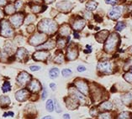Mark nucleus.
Masks as SVG:
<instances>
[{
	"label": "nucleus",
	"instance_id": "f257e3e1",
	"mask_svg": "<svg viewBox=\"0 0 132 119\" xmlns=\"http://www.w3.org/2000/svg\"><path fill=\"white\" fill-rule=\"evenodd\" d=\"M38 29L46 34H52L57 30V24L52 19H45L39 23Z\"/></svg>",
	"mask_w": 132,
	"mask_h": 119
},
{
	"label": "nucleus",
	"instance_id": "f03ea898",
	"mask_svg": "<svg viewBox=\"0 0 132 119\" xmlns=\"http://www.w3.org/2000/svg\"><path fill=\"white\" fill-rule=\"evenodd\" d=\"M119 40H120V38H119L117 34L114 33L111 35H109L105 43V46H104L105 50L107 51L108 53H112L113 51L116 49Z\"/></svg>",
	"mask_w": 132,
	"mask_h": 119
},
{
	"label": "nucleus",
	"instance_id": "7ed1b4c3",
	"mask_svg": "<svg viewBox=\"0 0 132 119\" xmlns=\"http://www.w3.org/2000/svg\"><path fill=\"white\" fill-rule=\"evenodd\" d=\"M14 33V30L7 20H2L0 22V35L1 36L12 37Z\"/></svg>",
	"mask_w": 132,
	"mask_h": 119
},
{
	"label": "nucleus",
	"instance_id": "20e7f679",
	"mask_svg": "<svg viewBox=\"0 0 132 119\" xmlns=\"http://www.w3.org/2000/svg\"><path fill=\"white\" fill-rule=\"evenodd\" d=\"M46 40V34L44 33H36L30 39V44L31 45L37 46L44 43Z\"/></svg>",
	"mask_w": 132,
	"mask_h": 119
},
{
	"label": "nucleus",
	"instance_id": "39448f33",
	"mask_svg": "<svg viewBox=\"0 0 132 119\" xmlns=\"http://www.w3.org/2000/svg\"><path fill=\"white\" fill-rule=\"evenodd\" d=\"M24 14L20 13V14H13L10 17V19H9V21H10V23L13 26L15 29H17L22 24V23H23V21H24Z\"/></svg>",
	"mask_w": 132,
	"mask_h": 119
},
{
	"label": "nucleus",
	"instance_id": "423d86ee",
	"mask_svg": "<svg viewBox=\"0 0 132 119\" xmlns=\"http://www.w3.org/2000/svg\"><path fill=\"white\" fill-rule=\"evenodd\" d=\"M98 70L102 73L109 74L113 71V65L110 61L99 62L98 65Z\"/></svg>",
	"mask_w": 132,
	"mask_h": 119
},
{
	"label": "nucleus",
	"instance_id": "0eeeda50",
	"mask_svg": "<svg viewBox=\"0 0 132 119\" xmlns=\"http://www.w3.org/2000/svg\"><path fill=\"white\" fill-rule=\"evenodd\" d=\"M75 86L77 89L79 91H81L82 94L84 95L88 94V86L85 81H83V80H76Z\"/></svg>",
	"mask_w": 132,
	"mask_h": 119
},
{
	"label": "nucleus",
	"instance_id": "6e6552de",
	"mask_svg": "<svg viewBox=\"0 0 132 119\" xmlns=\"http://www.w3.org/2000/svg\"><path fill=\"white\" fill-rule=\"evenodd\" d=\"M31 78V76L30 74H28L27 72L25 71H23L21 72L20 75H19L18 78H17V81L20 85H22L24 86L25 85L26 83H28L29 81H30V80Z\"/></svg>",
	"mask_w": 132,
	"mask_h": 119
},
{
	"label": "nucleus",
	"instance_id": "1a4fd4ad",
	"mask_svg": "<svg viewBox=\"0 0 132 119\" xmlns=\"http://www.w3.org/2000/svg\"><path fill=\"white\" fill-rule=\"evenodd\" d=\"M70 93L72 95V97L77 99V100L79 101L80 102H85V101H86L85 96H83L82 93L81 91H79L77 88H70Z\"/></svg>",
	"mask_w": 132,
	"mask_h": 119
},
{
	"label": "nucleus",
	"instance_id": "9d476101",
	"mask_svg": "<svg viewBox=\"0 0 132 119\" xmlns=\"http://www.w3.org/2000/svg\"><path fill=\"white\" fill-rule=\"evenodd\" d=\"M122 14V8L121 7H114L113 8L109 13V17L111 19H118L120 17V15Z\"/></svg>",
	"mask_w": 132,
	"mask_h": 119
},
{
	"label": "nucleus",
	"instance_id": "9b49d317",
	"mask_svg": "<svg viewBox=\"0 0 132 119\" xmlns=\"http://www.w3.org/2000/svg\"><path fill=\"white\" fill-rule=\"evenodd\" d=\"M50 56L49 52H47V51H45V50H40V51H37V52H35L34 54V59L35 60H40V61H45L48 56Z\"/></svg>",
	"mask_w": 132,
	"mask_h": 119
},
{
	"label": "nucleus",
	"instance_id": "f8f14e48",
	"mask_svg": "<svg viewBox=\"0 0 132 119\" xmlns=\"http://www.w3.org/2000/svg\"><path fill=\"white\" fill-rule=\"evenodd\" d=\"M78 56V50L76 47H69L67 52V57L68 60H75Z\"/></svg>",
	"mask_w": 132,
	"mask_h": 119
},
{
	"label": "nucleus",
	"instance_id": "ddd939ff",
	"mask_svg": "<svg viewBox=\"0 0 132 119\" xmlns=\"http://www.w3.org/2000/svg\"><path fill=\"white\" fill-rule=\"evenodd\" d=\"M56 7L62 12H69L72 8V4L67 2V1H62L56 4Z\"/></svg>",
	"mask_w": 132,
	"mask_h": 119
},
{
	"label": "nucleus",
	"instance_id": "4468645a",
	"mask_svg": "<svg viewBox=\"0 0 132 119\" xmlns=\"http://www.w3.org/2000/svg\"><path fill=\"white\" fill-rule=\"evenodd\" d=\"M29 95H30V93H29V91H27V90L22 89V90H20L19 91L16 92L15 96H16V99H17L18 101L23 102V101H25L29 97Z\"/></svg>",
	"mask_w": 132,
	"mask_h": 119
},
{
	"label": "nucleus",
	"instance_id": "2eb2a0df",
	"mask_svg": "<svg viewBox=\"0 0 132 119\" xmlns=\"http://www.w3.org/2000/svg\"><path fill=\"white\" fill-rule=\"evenodd\" d=\"M28 88L32 92H38L41 89V85L37 80H33V81L30 82Z\"/></svg>",
	"mask_w": 132,
	"mask_h": 119
},
{
	"label": "nucleus",
	"instance_id": "dca6fc26",
	"mask_svg": "<svg viewBox=\"0 0 132 119\" xmlns=\"http://www.w3.org/2000/svg\"><path fill=\"white\" fill-rule=\"evenodd\" d=\"M85 25H86L85 20H83L82 19H78L73 22L72 27L75 30H82L84 28Z\"/></svg>",
	"mask_w": 132,
	"mask_h": 119
},
{
	"label": "nucleus",
	"instance_id": "f3484780",
	"mask_svg": "<svg viewBox=\"0 0 132 119\" xmlns=\"http://www.w3.org/2000/svg\"><path fill=\"white\" fill-rule=\"evenodd\" d=\"M78 100L75 99L74 97H67L66 99V103H67V107L68 109L70 110H74V109H76L78 107V103H77V102Z\"/></svg>",
	"mask_w": 132,
	"mask_h": 119
},
{
	"label": "nucleus",
	"instance_id": "a211bd4d",
	"mask_svg": "<svg viewBox=\"0 0 132 119\" xmlns=\"http://www.w3.org/2000/svg\"><path fill=\"white\" fill-rule=\"evenodd\" d=\"M56 46V42L52 40H50L45 42L43 44H41L38 47V50H51Z\"/></svg>",
	"mask_w": 132,
	"mask_h": 119
},
{
	"label": "nucleus",
	"instance_id": "6ab92c4d",
	"mask_svg": "<svg viewBox=\"0 0 132 119\" xmlns=\"http://www.w3.org/2000/svg\"><path fill=\"white\" fill-rule=\"evenodd\" d=\"M16 57H17V59L20 60H26L27 57H28L27 50H25L24 48H20L17 51V54H16Z\"/></svg>",
	"mask_w": 132,
	"mask_h": 119
},
{
	"label": "nucleus",
	"instance_id": "aec40b11",
	"mask_svg": "<svg viewBox=\"0 0 132 119\" xmlns=\"http://www.w3.org/2000/svg\"><path fill=\"white\" fill-rule=\"evenodd\" d=\"M108 34H109V31H107V30L100 31L98 34H97V35H96V40L100 43L104 42V41L106 40V39H107L109 36Z\"/></svg>",
	"mask_w": 132,
	"mask_h": 119
},
{
	"label": "nucleus",
	"instance_id": "412c9836",
	"mask_svg": "<svg viewBox=\"0 0 132 119\" xmlns=\"http://www.w3.org/2000/svg\"><path fill=\"white\" fill-rule=\"evenodd\" d=\"M59 33L62 36H68L71 33V28L68 24H63L62 27L60 28Z\"/></svg>",
	"mask_w": 132,
	"mask_h": 119
},
{
	"label": "nucleus",
	"instance_id": "4be33fe9",
	"mask_svg": "<svg viewBox=\"0 0 132 119\" xmlns=\"http://www.w3.org/2000/svg\"><path fill=\"white\" fill-rule=\"evenodd\" d=\"M98 108H100V110H107V111H109V110H112L113 108V104L111 103L110 102H104L101 103L99 105Z\"/></svg>",
	"mask_w": 132,
	"mask_h": 119
},
{
	"label": "nucleus",
	"instance_id": "5701e85b",
	"mask_svg": "<svg viewBox=\"0 0 132 119\" xmlns=\"http://www.w3.org/2000/svg\"><path fill=\"white\" fill-rule=\"evenodd\" d=\"M4 10H5L6 14L13 15V14H14V13L16 11V8H15V6L14 4H9L5 7Z\"/></svg>",
	"mask_w": 132,
	"mask_h": 119
},
{
	"label": "nucleus",
	"instance_id": "b1692460",
	"mask_svg": "<svg viewBox=\"0 0 132 119\" xmlns=\"http://www.w3.org/2000/svg\"><path fill=\"white\" fill-rule=\"evenodd\" d=\"M98 7V3L95 1H89L86 4V8L88 11H93L96 9V8Z\"/></svg>",
	"mask_w": 132,
	"mask_h": 119
},
{
	"label": "nucleus",
	"instance_id": "393cba45",
	"mask_svg": "<svg viewBox=\"0 0 132 119\" xmlns=\"http://www.w3.org/2000/svg\"><path fill=\"white\" fill-rule=\"evenodd\" d=\"M4 49L7 53H12L14 51V45L13 44V43L10 42V41H8V42H6V44H5Z\"/></svg>",
	"mask_w": 132,
	"mask_h": 119
},
{
	"label": "nucleus",
	"instance_id": "a878e982",
	"mask_svg": "<svg viewBox=\"0 0 132 119\" xmlns=\"http://www.w3.org/2000/svg\"><path fill=\"white\" fill-rule=\"evenodd\" d=\"M132 101V94L130 93H128V94L122 96V102H124L125 104H130Z\"/></svg>",
	"mask_w": 132,
	"mask_h": 119
},
{
	"label": "nucleus",
	"instance_id": "bb28decb",
	"mask_svg": "<svg viewBox=\"0 0 132 119\" xmlns=\"http://www.w3.org/2000/svg\"><path fill=\"white\" fill-rule=\"evenodd\" d=\"M46 110L48 112H53V110H54V102H53L52 99H49V100L46 102Z\"/></svg>",
	"mask_w": 132,
	"mask_h": 119
},
{
	"label": "nucleus",
	"instance_id": "cd10ccee",
	"mask_svg": "<svg viewBox=\"0 0 132 119\" xmlns=\"http://www.w3.org/2000/svg\"><path fill=\"white\" fill-rule=\"evenodd\" d=\"M49 75H50V77L51 79L56 78V77L58 76V75H59V70L57 68H52L49 71Z\"/></svg>",
	"mask_w": 132,
	"mask_h": 119
},
{
	"label": "nucleus",
	"instance_id": "c85d7f7f",
	"mask_svg": "<svg viewBox=\"0 0 132 119\" xmlns=\"http://www.w3.org/2000/svg\"><path fill=\"white\" fill-rule=\"evenodd\" d=\"M67 44V40L64 38H59L58 40H57V46L60 49H63L64 47L66 46Z\"/></svg>",
	"mask_w": 132,
	"mask_h": 119
},
{
	"label": "nucleus",
	"instance_id": "c756f323",
	"mask_svg": "<svg viewBox=\"0 0 132 119\" xmlns=\"http://www.w3.org/2000/svg\"><path fill=\"white\" fill-rule=\"evenodd\" d=\"M10 102V100L8 96H0V106L4 107V105H8Z\"/></svg>",
	"mask_w": 132,
	"mask_h": 119
},
{
	"label": "nucleus",
	"instance_id": "7c9ffc66",
	"mask_svg": "<svg viewBox=\"0 0 132 119\" xmlns=\"http://www.w3.org/2000/svg\"><path fill=\"white\" fill-rule=\"evenodd\" d=\"M131 114L128 112H123L118 116V119H130Z\"/></svg>",
	"mask_w": 132,
	"mask_h": 119
},
{
	"label": "nucleus",
	"instance_id": "2f4dec72",
	"mask_svg": "<svg viewBox=\"0 0 132 119\" xmlns=\"http://www.w3.org/2000/svg\"><path fill=\"white\" fill-rule=\"evenodd\" d=\"M54 61L55 63H57V64H62L64 62V56L62 54H59L54 58Z\"/></svg>",
	"mask_w": 132,
	"mask_h": 119
},
{
	"label": "nucleus",
	"instance_id": "473e14b6",
	"mask_svg": "<svg viewBox=\"0 0 132 119\" xmlns=\"http://www.w3.org/2000/svg\"><path fill=\"white\" fill-rule=\"evenodd\" d=\"M35 19H36V17H35V15H34V14H29L27 17H26V19H25V23L26 24H31V23H33V22H35Z\"/></svg>",
	"mask_w": 132,
	"mask_h": 119
},
{
	"label": "nucleus",
	"instance_id": "72a5a7b5",
	"mask_svg": "<svg viewBox=\"0 0 132 119\" xmlns=\"http://www.w3.org/2000/svg\"><path fill=\"white\" fill-rule=\"evenodd\" d=\"M31 10L33 13H35V14H38V13H40V12L44 11V9H42V7H41V6L33 5L31 7Z\"/></svg>",
	"mask_w": 132,
	"mask_h": 119
},
{
	"label": "nucleus",
	"instance_id": "f704fd0d",
	"mask_svg": "<svg viewBox=\"0 0 132 119\" xmlns=\"http://www.w3.org/2000/svg\"><path fill=\"white\" fill-rule=\"evenodd\" d=\"M98 118L99 119H113L111 114L109 113V112H104V113L99 114Z\"/></svg>",
	"mask_w": 132,
	"mask_h": 119
},
{
	"label": "nucleus",
	"instance_id": "c9c22d12",
	"mask_svg": "<svg viewBox=\"0 0 132 119\" xmlns=\"http://www.w3.org/2000/svg\"><path fill=\"white\" fill-rule=\"evenodd\" d=\"M10 88H11V86H10V83H9V81H5L4 83V85H3V91L4 92H7L9 91H10Z\"/></svg>",
	"mask_w": 132,
	"mask_h": 119
},
{
	"label": "nucleus",
	"instance_id": "e433bc0d",
	"mask_svg": "<svg viewBox=\"0 0 132 119\" xmlns=\"http://www.w3.org/2000/svg\"><path fill=\"white\" fill-rule=\"evenodd\" d=\"M125 28V24L124 22H119L116 25V27H115L116 30H118V31H122Z\"/></svg>",
	"mask_w": 132,
	"mask_h": 119
},
{
	"label": "nucleus",
	"instance_id": "4c0bfd02",
	"mask_svg": "<svg viewBox=\"0 0 132 119\" xmlns=\"http://www.w3.org/2000/svg\"><path fill=\"white\" fill-rule=\"evenodd\" d=\"M14 6H15L16 10H20V9H21L22 7H23V1H22V0H18V1H16L14 4Z\"/></svg>",
	"mask_w": 132,
	"mask_h": 119
},
{
	"label": "nucleus",
	"instance_id": "58836bf2",
	"mask_svg": "<svg viewBox=\"0 0 132 119\" xmlns=\"http://www.w3.org/2000/svg\"><path fill=\"white\" fill-rule=\"evenodd\" d=\"M62 73V76L64 77H68V76H70L71 75H72V70H69V69H64Z\"/></svg>",
	"mask_w": 132,
	"mask_h": 119
},
{
	"label": "nucleus",
	"instance_id": "ea45409f",
	"mask_svg": "<svg viewBox=\"0 0 132 119\" xmlns=\"http://www.w3.org/2000/svg\"><path fill=\"white\" fill-rule=\"evenodd\" d=\"M125 81L129 83H132V73H126L125 75Z\"/></svg>",
	"mask_w": 132,
	"mask_h": 119
},
{
	"label": "nucleus",
	"instance_id": "a19ab883",
	"mask_svg": "<svg viewBox=\"0 0 132 119\" xmlns=\"http://www.w3.org/2000/svg\"><path fill=\"white\" fill-rule=\"evenodd\" d=\"M105 3L108 4H111V5H115L119 3V0H105Z\"/></svg>",
	"mask_w": 132,
	"mask_h": 119
},
{
	"label": "nucleus",
	"instance_id": "79ce46f5",
	"mask_svg": "<svg viewBox=\"0 0 132 119\" xmlns=\"http://www.w3.org/2000/svg\"><path fill=\"white\" fill-rule=\"evenodd\" d=\"M30 69L31 71H38V70H40V67L38 66H31L30 67Z\"/></svg>",
	"mask_w": 132,
	"mask_h": 119
},
{
	"label": "nucleus",
	"instance_id": "37998d69",
	"mask_svg": "<svg viewBox=\"0 0 132 119\" xmlns=\"http://www.w3.org/2000/svg\"><path fill=\"white\" fill-rule=\"evenodd\" d=\"M98 109L92 108V110L90 111V114L93 115V116H97L98 115Z\"/></svg>",
	"mask_w": 132,
	"mask_h": 119
},
{
	"label": "nucleus",
	"instance_id": "c03bdc74",
	"mask_svg": "<svg viewBox=\"0 0 132 119\" xmlns=\"http://www.w3.org/2000/svg\"><path fill=\"white\" fill-rule=\"evenodd\" d=\"M86 70V67L83 66H78V72H83Z\"/></svg>",
	"mask_w": 132,
	"mask_h": 119
},
{
	"label": "nucleus",
	"instance_id": "a18cd8bd",
	"mask_svg": "<svg viewBox=\"0 0 132 119\" xmlns=\"http://www.w3.org/2000/svg\"><path fill=\"white\" fill-rule=\"evenodd\" d=\"M55 105H56V112H62L60 106L58 105V102H57L56 101H55Z\"/></svg>",
	"mask_w": 132,
	"mask_h": 119
},
{
	"label": "nucleus",
	"instance_id": "49530a36",
	"mask_svg": "<svg viewBox=\"0 0 132 119\" xmlns=\"http://www.w3.org/2000/svg\"><path fill=\"white\" fill-rule=\"evenodd\" d=\"M46 96H47V91H46V88H44L43 89V93H42V100H45V99L46 98Z\"/></svg>",
	"mask_w": 132,
	"mask_h": 119
},
{
	"label": "nucleus",
	"instance_id": "de8ad7c7",
	"mask_svg": "<svg viewBox=\"0 0 132 119\" xmlns=\"http://www.w3.org/2000/svg\"><path fill=\"white\" fill-rule=\"evenodd\" d=\"M8 0H0V7H4L7 4Z\"/></svg>",
	"mask_w": 132,
	"mask_h": 119
},
{
	"label": "nucleus",
	"instance_id": "09e8293b",
	"mask_svg": "<svg viewBox=\"0 0 132 119\" xmlns=\"http://www.w3.org/2000/svg\"><path fill=\"white\" fill-rule=\"evenodd\" d=\"M34 29H35V26L34 25H29V27H28V32H30V33H31V32H33L34 31Z\"/></svg>",
	"mask_w": 132,
	"mask_h": 119
},
{
	"label": "nucleus",
	"instance_id": "8fccbe9b",
	"mask_svg": "<svg viewBox=\"0 0 132 119\" xmlns=\"http://www.w3.org/2000/svg\"><path fill=\"white\" fill-rule=\"evenodd\" d=\"M50 87L52 89L53 91H55L56 88V84H54V83H51V84H50Z\"/></svg>",
	"mask_w": 132,
	"mask_h": 119
},
{
	"label": "nucleus",
	"instance_id": "3c124183",
	"mask_svg": "<svg viewBox=\"0 0 132 119\" xmlns=\"http://www.w3.org/2000/svg\"><path fill=\"white\" fill-rule=\"evenodd\" d=\"M55 0H44L45 3H46V4H51V3H53Z\"/></svg>",
	"mask_w": 132,
	"mask_h": 119
},
{
	"label": "nucleus",
	"instance_id": "603ef678",
	"mask_svg": "<svg viewBox=\"0 0 132 119\" xmlns=\"http://www.w3.org/2000/svg\"><path fill=\"white\" fill-rule=\"evenodd\" d=\"M63 118L64 119H70V115L69 114H64Z\"/></svg>",
	"mask_w": 132,
	"mask_h": 119
},
{
	"label": "nucleus",
	"instance_id": "864d4df0",
	"mask_svg": "<svg viewBox=\"0 0 132 119\" xmlns=\"http://www.w3.org/2000/svg\"><path fill=\"white\" fill-rule=\"evenodd\" d=\"M42 119H53V118L51 117V116H46V117H44Z\"/></svg>",
	"mask_w": 132,
	"mask_h": 119
},
{
	"label": "nucleus",
	"instance_id": "5fc2aeb1",
	"mask_svg": "<svg viewBox=\"0 0 132 119\" xmlns=\"http://www.w3.org/2000/svg\"><path fill=\"white\" fill-rule=\"evenodd\" d=\"M3 16H4V13H3V11L1 10V9H0V19H1Z\"/></svg>",
	"mask_w": 132,
	"mask_h": 119
},
{
	"label": "nucleus",
	"instance_id": "6e6d98bb",
	"mask_svg": "<svg viewBox=\"0 0 132 119\" xmlns=\"http://www.w3.org/2000/svg\"><path fill=\"white\" fill-rule=\"evenodd\" d=\"M74 35H75V38H77V39H78V38H79L78 34V33H76V32H75V33H74Z\"/></svg>",
	"mask_w": 132,
	"mask_h": 119
},
{
	"label": "nucleus",
	"instance_id": "4d7b16f0",
	"mask_svg": "<svg viewBox=\"0 0 132 119\" xmlns=\"http://www.w3.org/2000/svg\"><path fill=\"white\" fill-rule=\"evenodd\" d=\"M129 51H130V54H132V46L130 48V49H129Z\"/></svg>",
	"mask_w": 132,
	"mask_h": 119
},
{
	"label": "nucleus",
	"instance_id": "13d9d810",
	"mask_svg": "<svg viewBox=\"0 0 132 119\" xmlns=\"http://www.w3.org/2000/svg\"><path fill=\"white\" fill-rule=\"evenodd\" d=\"M130 71H131V73H132V66L130 67Z\"/></svg>",
	"mask_w": 132,
	"mask_h": 119
},
{
	"label": "nucleus",
	"instance_id": "bf43d9fd",
	"mask_svg": "<svg viewBox=\"0 0 132 119\" xmlns=\"http://www.w3.org/2000/svg\"><path fill=\"white\" fill-rule=\"evenodd\" d=\"M80 1H81V2H84L85 0H80Z\"/></svg>",
	"mask_w": 132,
	"mask_h": 119
}]
</instances>
